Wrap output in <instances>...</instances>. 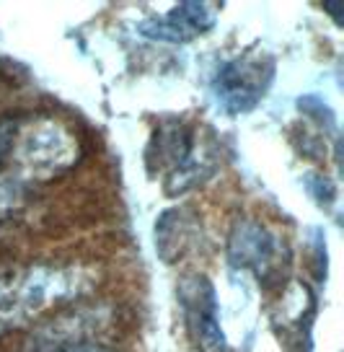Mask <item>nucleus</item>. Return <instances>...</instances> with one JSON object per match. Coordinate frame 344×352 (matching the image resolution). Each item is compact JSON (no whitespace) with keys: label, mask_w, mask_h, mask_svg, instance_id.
Returning <instances> with one entry per match:
<instances>
[{"label":"nucleus","mask_w":344,"mask_h":352,"mask_svg":"<svg viewBox=\"0 0 344 352\" xmlns=\"http://www.w3.org/2000/svg\"><path fill=\"white\" fill-rule=\"evenodd\" d=\"M80 275L73 270L39 267L13 280H0V321L23 319L42 308L73 298Z\"/></svg>","instance_id":"20e7f679"},{"label":"nucleus","mask_w":344,"mask_h":352,"mask_svg":"<svg viewBox=\"0 0 344 352\" xmlns=\"http://www.w3.org/2000/svg\"><path fill=\"white\" fill-rule=\"evenodd\" d=\"M176 298L181 319L194 347L200 352H228V337L220 321V300L210 277H181L176 285Z\"/></svg>","instance_id":"39448f33"},{"label":"nucleus","mask_w":344,"mask_h":352,"mask_svg":"<svg viewBox=\"0 0 344 352\" xmlns=\"http://www.w3.org/2000/svg\"><path fill=\"white\" fill-rule=\"evenodd\" d=\"M60 352H109V350L93 347V344H76V347H67V350H60Z\"/></svg>","instance_id":"1a4fd4ad"},{"label":"nucleus","mask_w":344,"mask_h":352,"mask_svg":"<svg viewBox=\"0 0 344 352\" xmlns=\"http://www.w3.org/2000/svg\"><path fill=\"white\" fill-rule=\"evenodd\" d=\"M23 202V179L19 174H0V220L8 218Z\"/></svg>","instance_id":"6e6552de"},{"label":"nucleus","mask_w":344,"mask_h":352,"mask_svg":"<svg viewBox=\"0 0 344 352\" xmlns=\"http://www.w3.org/2000/svg\"><path fill=\"white\" fill-rule=\"evenodd\" d=\"M11 155L21 179H47L78 158V143L57 122H32L26 130H16Z\"/></svg>","instance_id":"7ed1b4c3"},{"label":"nucleus","mask_w":344,"mask_h":352,"mask_svg":"<svg viewBox=\"0 0 344 352\" xmlns=\"http://www.w3.org/2000/svg\"><path fill=\"white\" fill-rule=\"evenodd\" d=\"M215 16H218V8L207 3H179L153 19H143L137 23V32L153 42L187 44L194 36L210 32Z\"/></svg>","instance_id":"423d86ee"},{"label":"nucleus","mask_w":344,"mask_h":352,"mask_svg":"<svg viewBox=\"0 0 344 352\" xmlns=\"http://www.w3.org/2000/svg\"><path fill=\"white\" fill-rule=\"evenodd\" d=\"M275 73H277L275 57L266 55L262 47H249L215 65L210 91L222 111L246 114V111H254L259 101L266 96Z\"/></svg>","instance_id":"f257e3e1"},{"label":"nucleus","mask_w":344,"mask_h":352,"mask_svg":"<svg viewBox=\"0 0 344 352\" xmlns=\"http://www.w3.org/2000/svg\"><path fill=\"white\" fill-rule=\"evenodd\" d=\"M279 241L272 231H266L256 220H241L231 233L228 256L238 270H251L256 275L269 272L277 259Z\"/></svg>","instance_id":"0eeeda50"},{"label":"nucleus","mask_w":344,"mask_h":352,"mask_svg":"<svg viewBox=\"0 0 344 352\" xmlns=\"http://www.w3.org/2000/svg\"><path fill=\"white\" fill-rule=\"evenodd\" d=\"M150 148L158 153L156 166L168 195H181L192 187H200L215 171L210 148L202 143L200 132L184 122L163 124Z\"/></svg>","instance_id":"f03ea898"}]
</instances>
